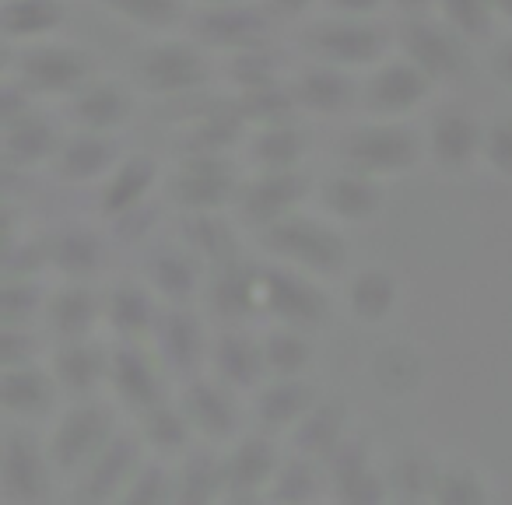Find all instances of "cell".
I'll return each mask as SVG.
<instances>
[{
  "instance_id": "6da1fadb",
  "label": "cell",
  "mask_w": 512,
  "mask_h": 505,
  "mask_svg": "<svg viewBox=\"0 0 512 505\" xmlns=\"http://www.w3.org/2000/svg\"><path fill=\"white\" fill-rule=\"evenodd\" d=\"M260 242L278 264H288L313 278H337L348 264V239L337 232V221L313 214H288L274 225L260 228Z\"/></svg>"
},
{
  "instance_id": "7a4b0ae2",
  "label": "cell",
  "mask_w": 512,
  "mask_h": 505,
  "mask_svg": "<svg viewBox=\"0 0 512 505\" xmlns=\"http://www.w3.org/2000/svg\"><path fill=\"white\" fill-rule=\"evenodd\" d=\"M116 435L113 411L106 404H99L95 397L78 400L74 407H67L50 428V439H46V453L57 470V477H74L88 467V463L99 456V449L106 446Z\"/></svg>"
},
{
  "instance_id": "3957f363",
  "label": "cell",
  "mask_w": 512,
  "mask_h": 505,
  "mask_svg": "<svg viewBox=\"0 0 512 505\" xmlns=\"http://www.w3.org/2000/svg\"><path fill=\"white\" fill-rule=\"evenodd\" d=\"M425 137H418L400 120H372L355 127L341 144V162L376 179L404 176L421 162Z\"/></svg>"
},
{
  "instance_id": "277c9868",
  "label": "cell",
  "mask_w": 512,
  "mask_h": 505,
  "mask_svg": "<svg viewBox=\"0 0 512 505\" xmlns=\"http://www.w3.org/2000/svg\"><path fill=\"white\" fill-rule=\"evenodd\" d=\"M260 309L271 313L278 323L295 330H320L327 323L330 302L320 288V278L302 274L288 264L264 267L260 271Z\"/></svg>"
},
{
  "instance_id": "5b68a950",
  "label": "cell",
  "mask_w": 512,
  "mask_h": 505,
  "mask_svg": "<svg viewBox=\"0 0 512 505\" xmlns=\"http://www.w3.org/2000/svg\"><path fill=\"white\" fill-rule=\"evenodd\" d=\"M57 470L46 453V442H36L25 428L11 421L0 439V495L11 505H43L53 491Z\"/></svg>"
},
{
  "instance_id": "8992f818",
  "label": "cell",
  "mask_w": 512,
  "mask_h": 505,
  "mask_svg": "<svg viewBox=\"0 0 512 505\" xmlns=\"http://www.w3.org/2000/svg\"><path fill=\"white\" fill-rule=\"evenodd\" d=\"M242 190L239 172L225 155H183L176 172L169 176V197L186 214L193 211H225L235 204Z\"/></svg>"
},
{
  "instance_id": "52a82bcc",
  "label": "cell",
  "mask_w": 512,
  "mask_h": 505,
  "mask_svg": "<svg viewBox=\"0 0 512 505\" xmlns=\"http://www.w3.org/2000/svg\"><path fill=\"white\" fill-rule=\"evenodd\" d=\"M309 50L316 53V60L334 67H376L390 50V36L383 32V25L369 22V18H337L330 15V22H320L309 29L306 36Z\"/></svg>"
},
{
  "instance_id": "ba28073f",
  "label": "cell",
  "mask_w": 512,
  "mask_h": 505,
  "mask_svg": "<svg viewBox=\"0 0 512 505\" xmlns=\"http://www.w3.org/2000/svg\"><path fill=\"white\" fill-rule=\"evenodd\" d=\"M134 81L141 92L169 99V95H190L207 81V60L193 43L179 39H162L137 53Z\"/></svg>"
},
{
  "instance_id": "9c48e42d",
  "label": "cell",
  "mask_w": 512,
  "mask_h": 505,
  "mask_svg": "<svg viewBox=\"0 0 512 505\" xmlns=\"http://www.w3.org/2000/svg\"><path fill=\"white\" fill-rule=\"evenodd\" d=\"M92 78V60L88 53H81L78 46L67 43H32L29 50L18 57L15 81L29 95H67L71 99L85 81Z\"/></svg>"
},
{
  "instance_id": "30bf717a",
  "label": "cell",
  "mask_w": 512,
  "mask_h": 505,
  "mask_svg": "<svg viewBox=\"0 0 512 505\" xmlns=\"http://www.w3.org/2000/svg\"><path fill=\"white\" fill-rule=\"evenodd\" d=\"M463 43L467 39L456 29H449L442 18H428V15H411L397 32V46L400 57L411 60L418 71H425L435 81H456L463 74Z\"/></svg>"
},
{
  "instance_id": "8fae6325",
  "label": "cell",
  "mask_w": 512,
  "mask_h": 505,
  "mask_svg": "<svg viewBox=\"0 0 512 505\" xmlns=\"http://www.w3.org/2000/svg\"><path fill=\"white\" fill-rule=\"evenodd\" d=\"M428 88H432V78L418 71L407 57L379 60L365 85L358 88V102L372 120H400L428 99Z\"/></svg>"
},
{
  "instance_id": "7c38bea8",
  "label": "cell",
  "mask_w": 512,
  "mask_h": 505,
  "mask_svg": "<svg viewBox=\"0 0 512 505\" xmlns=\"http://www.w3.org/2000/svg\"><path fill=\"white\" fill-rule=\"evenodd\" d=\"M309 190H313V183H309L302 169H256V176L242 183L235 207H239L242 221L267 228L299 211Z\"/></svg>"
},
{
  "instance_id": "4fadbf2b",
  "label": "cell",
  "mask_w": 512,
  "mask_h": 505,
  "mask_svg": "<svg viewBox=\"0 0 512 505\" xmlns=\"http://www.w3.org/2000/svg\"><path fill=\"white\" fill-rule=\"evenodd\" d=\"M271 18L274 15L264 4H246V0L214 4V8H200V15L193 18V36L200 46H211V50H253V46L267 43Z\"/></svg>"
},
{
  "instance_id": "5bb4252c",
  "label": "cell",
  "mask_w": 512,
  "mask_h": 505,
  "mask_svg": "<svg viewBox=\"0 0 512 505\" xmlns=\"http://www.w3.org/2000/svg\"><path fill=\"white\" fill-rule=\"evenodd\" d=\"M165 376L169 369L155 351H144L137 341H120L113 348V365H109V390L116 393L123 407L130 411H148V407L165 400Z\"/></svg>"
},
{
  "instance_id": "9a60e30c",
  "label": "cell",
  "mask_w": 512,
  "mask_h": 505,
  "mask_svg": "<svg viewBox=\"0 0 512 505\" xmlns=\"http://www.w3.org/2000/svg\"><path fill=\"white\" fill-rule=\"evenodd\" d=\"M278 467L281 453L267 432L232 439V446L225 449V498H232V502L267 498Z\"/></svg>"
},
{
  "instance_id": "2e32d148",
  "label": "cell",
  "mask_w": 512,
  "mask_h": 505,
  "mask_svg": "<svg viewBox=\"0 0 512 505\" xmlns=\"http://www.w3.org/2000/svg\"><path fill=\"white\" fill-rule=\"evenodd\" d=\"M141 446L144 442L134 439V435L116 432L99 449V456L74 477V498L78 502H109V498L120 502L123 488L130 484L134 470L141 467Z\"/></svg>"
},
{
  "instance_id": "e0dca14e",
  "label": "cell",
  "mask_w": 512,
  "mask_h": 505,
  "mask_svg": "<svg viewBox=\"0 0 512 505\" xmlns=\"http://www.w3.org/2000/svg\"><path fill=\"white\" fill-rule=\"evenodd\" d=\"M60 383L53 369H43L39 362L25 365H4L0 372V407L15 425H29V421H43L57 407Z\"/></svg>"
},
{
  "instance_id": "ac0fdd59",
  "label": "cell",
  "mask_w": 512,
  "mask_h": 505,
  "mask_svg": "<svg viewBox=\"0 0 512 505\" xmlns=\"http://www.w3.org/2000/svg\"><path fill=\"white\" fill-rule=\"evenodd\" d=\"M484 127L467 113V109H439L428 120L425 151L439 169L463 172L474 162H481Z\"/></svg>"
},
{
  "instance_id": "d6986e66",
  "label": "cell",
  "mask_w": 512,
  "mask_h": 505,
  "mask_svg": "<svg viewBox=\"0 0 512 505\" xmlns=\"http://www.w3.org/2000/svg\"><path fill=\"white\" fill-rule=\"evenodd\" d=\"M316 200H320L323 214L337 225H365L383 207V179L344 165L341 172L323 179Z\"/></svg>"
},
{
  "instance_id": "ffe728a7",
  "label": "cell",
  "mask_w": 512,
  "mask_h": 505,
  "mask_svg": "<svg viewBox=\"0 0 512 505\" xmlns=\"http://www.w3.org/2000/svg\"><path fill=\"white\" fill-rule=\"evenodd\" d=\"M239 393L228 390L218 379H190L179 397V407L190 418L193 432L204 442H232L239 432V404H235Z\"/></svg>"
},
{
  "instance_id": "44dd1931",
  "label": "cell",
  "mask_w": 512,
  "mask_h": 505,
  "mask_svg": "<svg viewBox=\"0 0 512 505\" xmlns=\"http://www.w3.org/2000/svg\"><path fill=\"white\" fill-rule=\"evenodd\" d=\"M155 355L162 365L176 376H193L211 355V341H207L200 320L186 306H172L158 316L155 323Z\"/></svg>"
},
{
  "instance_id": "7402d4cb",
  "label": "cell",
  "mask_w": 512,
  "mask_h": 505,
  "mask_svg": "<svg viewBox=\"0 0 512 505\" xmlns=\"http://www.w3.org/2000/svg\"><path fill=\"white\" fill-rule=\"evenodd\" d=\"M207 365H211V376L235 393H253L264 386V379H271L264 362V344L242 330H221L211 341Z\"/></svg>"
},
{
  "instance_id": "603a6c76",
  "label": "cell",
  "mask_w": 512,
  "mask_h": 505,
  "mask_svg": "<svg viewBox=\"0 0 512 505\" xmlns=\"http://www.w3.org/2000/svg\"><path fill=\"white\" fill-rule=\"evenodd\" d=\"M109 365H113V351L95 344L92 337H78V341H57L50 369L60 390L85 400L109 386Z\"/></svg>"
},
{
  "instance_id": "cb8c5ba5",
  "label": "cell",
  "mask_w": 512,
  "mask_h": 505,
  "mask_svg": "<svg viewBox=\"0 0 512 505\" xmlns=\"http://www.w3.org/2000/svg\"><path fill=\"white\" fill-rule=\"evenodd\" d=\"M43 320H46V327H50V334H57V341L95 337L99 323H106V302H102L85 281H64V285L46 299Z\"/></svg>"
},
{
  "instance_id": "d4e9b609",
  "label": "cell",
  "mask_w": 512,
  "mask_h": 505,
  "mask_svg": "<svg viewBox=\"0 0 512 505\" xmlns=\"http://www.w3.org/2000/svg\"><path fill=\"white\" fill-rule=\"evenodd\" d=\"M158 186V162L148 155H127L109 169L99 190V211L109 221L123 218V214L137 211L148 204V197Z\"/></svg>"
},
{
  "instance_id": "484cf974",
  "label": "cell",
  "mask_w": 512,
  "mask_h": 505,
  "mask_svg": "<svg viewBox=\"0 0 512 505\" xmlns=\"http://www.w3.org/2000/svg\"><path fill=\"white\" fill-rule=\"evenodd\" d=\"M144 281L169 306H186V302L197 299L200 285H204L200 281V257L190 253L183 242L179 246H162L144 264Z\"/></svg>"
},
{
  "instance_id": "4316f807",
  "label": "cell",
  "mask_w": 512,
  "mask_h": 505,
  "mask_svg": "<svg viewBox=\"0 0 512 505\" xmlns=\"http://www.w3.org/2000/svg\"><path fill=\"white\" fill-rule=\"evenodd\" d=\"M316 386L306 383V379H278L271 376L260 390H256V421L264 428L267 435H278V432H288L299 425L302 418L309 414V407L316 404Z\"/></svg>"
},
{
  "instance_id": "83f0119b",
  "label": "cell",
  "mask_w": 512,
  "mask_h": 505,
  "mask_svg": "<svg viewBox=\"0 0 512 505\" xmlns=\"http://www.w3.org/2000/svg\"><path fill=\"white\" fill-rule=\"evenodd\" d=\"M207 306L228 323L246 320L253 309H260V271L249 267L242 257L228 260L221 267H211L207 281Z\"/></svg>"
},
{
  "instance_id": "f1b7e54d",
  "label": "cell",
  "mask_w": 512,
  "mask_h": 505,
  "mask_svg": "<svg viewBox=\"0 0 512 505\" xmlns=\"http://www.w3.org/2000/svg\"><path fill=\"white\" fill-rule=\"evenodd\" d=\"M60 144H64V137L57 134V127L32 109L4 120V158L11 169H32V165L53 162Z\"/></svg>"
},
{
  "instance_id": "f546056e",
  "label": "cell",
  "mask_w": 512,
  "mask_h": 505,
  "mask_svg": "<svg viewBox=\"0 0 512 505\" xmlns=\"http://www.w3.org/2000/svg\"><path fill=\"white\" fill-rule=\"evenodd\" d=\"M288 85H292V95L302 113H316V116L344 113L358 99V88L351 85L348 71L334 64H323V60L316 67H306L302 74H295Z\"/></svg>"
},
{
  "instance_id": "4dcf8cb0",
  "label": "cell",
  "mask_w": 512,
  "mask_h": 505,
  "mask_svg": "<svg viewBox=\"0 0 512 505\" xmlns=\"http://www.w3.org/2000/svg\"><path fill=\"white\" fill-rule=\"evenodd\" d=\"M127 116H130V95L120 81L88 78L71 95V120L78 130L109 134V130H120L127 123Z\"/></svg>"
},
{
  "instance_id": "1f68e13d",
  "label": "cell",
  "mask_w": 512,
  "mask_h": 505,
  "mask_svg": "<svg viewBox=\"0 0 512 505\" xmlns=\"http://www.w3.org/2000/svg\"><path fill=\"white\" fill-rule=\"evenodd\" d=\"M120 162L109 134H95V130H78L74 137H64L57 158H53V172L64 183H92V179H106L109 169Z\"/></svg>"
},
{
  "instance_id": "d6a6232c",
  "label": "cell",
  "mask_w": 512,
  "mask_h": 505,
  "mask_svg": "<svg viewBox=\"0 0 512 505\" xmlns=\"http://www.w3.org/2000/svg\"><path fill=\"white\" fill-rule=\"evenodd\" d=\"M348 404L344 400H316L309 414L292 428V446L295 453L309 456V460L327 463L330 453L348 439Z\"/></svg>"
},
{
  "instance_id": "836d02e7",
  "label": "cell",
  "mask_w": 512,
  "mask_h": 505,
  "mask_svg": "<svg viewBox=\"0 0 512 505\" xmlns=\"http://www.w3.org/2000/svg\"><path fill=\"white\" fill-rule=\"evenodd\" d=\"M400 302V285L386 267H362L344 285V306L365 327H376L393 316Z\"/></svg>"
},
{
  "instance_id": "e575fe53",
  "label": "cell",
  "mask_w": 512,
  "mask_h": 505,
  "mask_svg": "<svg viewBox=\"0 0 512 505\" xmlns=\"http://www.w3.org/2000/svg\"><path fill=\"white\" fill-rule=\"evenodd\" d=\"M155 309V292L148 285H134V281H123L109 292L106 299V327L116 334V341H141V337L155 334L158 323Z\"/></svg>"
},
{
  "instance_id": "d590c367",
  "label": "cell",
  "mask_w": 512,
  "mask_h": 505,
  "mask_svg": "<svg viewBox=\"0 0 512 505\" xmlns=\"http://www.w3.org/2000/svg\"><path fill=\"white\" fill-rule=\"evenodd\" d=\"M218 498H225V453L190 449V453L179 456L172 502L204 505V502H218Z\"/></svg>"
},
{
  "instance_id": "8d00e7d4",
  "label": "cell",
  "mask_w": 512,
  "mask_h": 505,
  "mask_svg": "<svg viewBox=\"0 0 512 505\" xmlns=\"http://www.w3.org/2000/svg\"><path fill=\"white\" fill-rule=\"evenodd\" d=\"M64 0H4L0 8V32L8 43H43L64 25Z\"/></svg>"
},
{
  "instance_id": "74e56055",
  "label": "cell",
  "mask_w": 512,
  "mask_h": 505,
  "mask_svg": "<svg viewBox=\"0 0 512 505\" xmlns=\"http://www.w3.org/2000/svg\"><path fill=\"white\" fill-rule=\"evenodd\" d=\"M137 418H141L137 435H141L144 449H151V456H162V460H176V456L190 453L193 439H197L186 411L179 404L172 407L169 400L148 407V411H141Z\"/></svg>"
},
{
  "instance_id": "f35d334b",
  "label": "cell",
  "mask_w": 512,
  "mask_h": 505,
  "mask_svg": "<svg viewBox=\"0 0 512 505\" xmlns=\"http://www.w3.org/2000/svg\"><path fill=\"white\" fill-rule=\"evenodd\" d=\"M369 372H372V383H376L386 397H411L421 386V379H425V358H421V351L411 348V344L390 341L372 351Z\"/></svg>"
},
{
  "instance_id": "ab89813d",
  "label": "cell",
  "mask_w": 512,
  "mask_h": 505,
  "mask_svg": "<svg viewBox=\"0 0 512 505\" xmlns=\"http://www.w3.org/2000/svg\"><path fill=\"white\" fill-rule=\"evenodd\" d=\"M50 267L64 281H92L102 267V242L92 228L67 225L50 239Z\"/></svg>"
},
{
  "instance_id": "60d3db41",
  "label": "cell",
  "mask_w": 512,
  "mask_h": 505,
  "mask_svg": "<svg viewBox=\"0 0 512 505\" xmlns=\"http://www.w3.org/2000/svg\"><path fill=\"white\" fill-rule=\"evenodd\" d=\"M309 155V141L292 120L267 123L249 134V162L256 169H302Z\"/></svg>"
},
{
  "instance_id": "b9f144b4",
  "label": "cell",
  "mask_w": 512,
  "mask_h": 505,
  "mask_svg": "<svg viewBox=\"0 0 512 505\" xmlns=\"http://www.w3.org/2000/svg\"><path fill=\"white\" fill-rule=\"evenodd\" d=\"M183 246L197 253L200 264L221 267L239 257V239L235 228L221 218V211H193L183 221Z\"/></svg>"
},
{
  "instance_id": "7bdbcfd3",
  "label": "cell",
  "mask_w": 512,
  "mask_h": 505,
  "mask_svg": "<svg viewBox=\"0 0 512 505\" xmlns=\"http://www.w3.org/2000/svg\"><path fill=\"white\" fill-rule=\"evenodd\" d=\"M249 130L242 109L235 106H211L207 113H200L186 130L183 155H225L235 141Z\"/></svg>"
},
{
  "instance_id": "ee69618b",
  "label": "cell",
  "mask_w": 512,
  "mask_h": 505,
  "mask_svg": "<svg viewBox=\"0 0 512 505\" xmlns=\"http://www.w3.org/2000/svg\"><path fill=\"white\" fill-rule=\"evenodd\" d=\"M260 344H264L267 372L278 379H299V376H306L309 365H313V341H309L306 330L278 323V327L260 337Z\"/></svg>"
},
{
  "instance_id": "f6af8a7d",
  "label": "cell",
  "mask_w": 512,
  "mask_h": 505,
  "mask_svg": "<svg viewBox=\"0 0 512 505\" xmlns=\"http://www.w3.org/2000/svg\"><path fill=\"white\" fill-rule=\"evenodd\" d=\"M323 481H327V470H323L320 460H309L302 453H292L288 460L281 456V467L274 474L271 488H267V498H274V502H309V498L320 495Z\"/></svg>"
},
{
  "instance_id": "bcb514c9",
  "label": "cell",
  "mask_w": 512,
  "mask_h": 505,
  "mask_svg": "<svg viewBox=\"0 0 512 505\" xmlns=\"http://www.w3.org/2000/svg\"><path fill=\"white\" fill-rule=\"evenodd\" d=\"M442 463L435 456H428L425 449L411 446L393 460L390 467V491L400 498H432L435 488V477H439Z\"/></svg>"
},
{
  "instance_id": "7dc6e473",
  "label": "cell",
  "mask_w": 512,
  "mask_h": 505,
  "mask_svg": "<svg viewBox=\"0 0 512 505\" xmlns=\"http://www.w3.org/2000/svg\"><path fill=\"white\" fill-rule=\"evenodd\" d=\"M491 491H488V481L477 467L470 463H442L439 467V477H435V488H432V502H442V505H481L488 502Z\"/></svg>"
},
{
  "instance_id": "c3c4849f",
  "label": "cell",
  "mask_w": 512,
  "mask_h": 505,
  "mask_svg": "<svg viewBox=\"0 0 512 505\" xmlns=\"http://www.w3.org/2000/svg\"><path fill=\"white\" fill-rule=\"evenodd\" d=\"M102 8L137 29H172L183 22L186 0H102Z\"/></svg>"
},
{
  "instance_id": "681fc988",
  "label": "cell",
  "mask_w": 512,
  "mask_h": 505,
  "mask_svg": "<svg viewBox=\"0 0 512 505\" xmlns=\"http://www.w3.org/2000/svg\"><path fill=\"white\" fill-rule=\"evenodd\" d=\"M439 18L456 29L463 39H484L491 36L498 15H495V0H439Z\"/></svg>"
},
{
  "instance_id": "f907efd6",
  "label": "cell",
  "mask_w": 512,
  "mask_h": 505,
  "mask_svg": "<svg viewBox=\"0 0 512 505\" xmlns=\"http://www.w3.org/2000/svg\"><path fill=\"white\" fill-rule=\"evenodd\" d=\"M46 313V295L36 278H8L0 295V320L4 327H32L36 316Z\"/></svg>"
},
{
  "instance_id": "816d5d0a",
  "label": "cell",
  "mask_w": 512,
  "mask_h": 505,
  "mask_svg": "<svg viewBox=\"0 0 512 505\" xmlns=\"http://www.w3.org/2000/svg\"><path fill=\"white\" fill-rule=\"evenodd\" d=\"M228 78L239 92H253V88H264L281 81L278 60L267 53V46H253V50L228 53Z\"/></svg>"
},
{
  "instance_id": "f5cc1de1",
  "label": "cell",
  "mask_w": 512,
  "mask_h": 505,
  "mask_svg": "<svg viewBox=\"0 0 512 505\" xmlns=\"http://www.w3.org/2000/svg\"><path fill=\"white\" fill-rule=\"evenodd\" d=\"M172 488H176V477L165 470L162 456H155V460H141V467L134 470L130 484L123 488L120 502L155 505V502H165V498H172Z\"/></svg>"
},
{
  "instance_id": "db71d44e",
  "label": "cell",
  "mask_w": 512,
  "mask_h": 505,
  "mask_svg": "<svg viewBox=\"0 0 512 505\" xmlns=\"http://www.w3.org/2000/svg\"><path fill=\"white\" fill-rule=\"evenodd\" d=\"M481 162L488 165L495 176L512 179V116H498L484 127L481 144Z\"/></svg>"
},
{
  "instance_id": "11a10c76",
  "label": "cell",
  "mask_w": 512,
  "mask_h": 505,
  "mask_svg": "<svg viewBox=\"0 0 512 505\" xmlns=\"http://www.w3.org/2000/svg\"><path fill=\"white\" fill-rule=\"evenodd\" d=\"M0 362L4 365H25L39 362V337L29 327H4L0 337Z\"/></svg>"
},
{
  "instance_id": "9f6ffc18",
  "label": "cell",
  "mask_w": 512,
  "mask_h": 505,
  "mask_svg": "<svg viewBox=\"0 0 512 505\" xmlns=\"http://www.w3.org/2000/svg\"><path fill=\"white\" fill-rule=\"evenodd\" d=\"M323 4L337 18H369L383 8V0H323Z\"/></svg>"
},
{
  "instance_id": "6f0895ef",
  "label": "cell",
  "mask_w": 512,
  "mask_h": 505,
  "mask_svg": "<svg viewBox=\"0 0 512 505\" xmlns=\"http://www.w3.org/2000/svg\"><path fill=\"white\" fill-rule=\"evenodd\" d=\"M491 74H495L498 85L512 92V39L495 46V53H491Z\"/></svg>"
},
{
  "instance_id": "680465c9",
  "label": "cell",
  "mask_w": 512,
  "mask_h": 505,
  "mask_svg": "<svg viewBox=\"0 0 512 505\" xmlns=\"http://www.w3.org/2000/svg\"><path fill=\"white\" fill-rule=\"evenodd\" d=\"M274 18H302L316 0H260Z\"/></svg>"
},
{
  "instance_id": "91938a15",
  "label": "cell",
  "mask_w": 512,
  "mask_h": 505,
  "mask_svg": "<svg viewBox=\"0 0 512 505\" xmlns=\"http://www.w3.org/2000/svg\"><path fill=\"white\" fill-rule=\"evenodd\" d=\"M390 4H397L407 18H411V15H428V11L439 8V0H390Z\"/></svg>"
},
{
  "instance_id": "94428289",
  "label": "cell",
  "mask_w": 512,
  "mask_h": 505,
  "mask_svg": "<svg viewBox=\"0 0 512 505\" xmlns=\"http://www.w3.org/2000/svg\"><path fill=\"white\" fill-rule=\"evenodd\" d=\"M495 15H498V22L512 25V0H495Z\"/></svg>"
},
{
  "instance_id": "6125c7cd",
  "label": "cell",
  "mask_w": 512,
  "mask_h": 505,
  "mask_svg": "<svg viewBox=\"0 0 512 505\" xmlns=\"http://www.w3.org/2000/svg\"><path fill=\"white\" fill-rule=\"evenodd\" d=\"M197 8H214V4H232V0H193Z\"/></svg>"
}]
</instances>
